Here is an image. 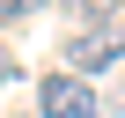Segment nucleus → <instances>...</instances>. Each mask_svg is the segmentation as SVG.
I'll use <instances>...</instances> for the list:
<instances>
[{"mask_svg":"<svg viewBox=\"0 0 125 118\" xmlns=\"http://www.w3.org/2000/svg\"><path fill=\"white\" fill-rule=\"evenodd\" d=\"M37 8H52V0H0V22H22V15H37Z\"/></svg>","mask_w":125,"mask_h":118,"instance_id":"20e7f679","label":"nucleus"},{"mask_svg":"<svg viewBox=\"0 0 125 118\" xmlns=\"http://www.w3.org/2000/svg\"><path fill=\"white\" fill-rule=\"evenodd\" d=\"M118 59H125V30L110 22V30H74L66 37V74H103V67H118Z\"/></svg>","mask_w":125,"mask_h":118,"instance_id":"f257e3e1","label":"nucleus"},{"mask_svg":"<svg viewBox=\"0 0 125 118\" xmlns=\"http://www.w3.org/2000/svg\"><path fill=\"white\" fill-rule=\"evenodd\" d=\"M37 111H44V118H103L96 89H88L81 74H59V67H52V81L37 89Z\"/></svg>","mask_w":125,"mask_h":118,"instance_id":"f03ea898","label":"nucleus"},{"mask_svg":"<svg viewBox=\"0 0 125 118\" xmlns=\"http://www.w3.org/2000/svg\"><path fill=\"white\" fill-rule=\"evenodd\" d=\"M59 15L81 22V30H110L118 22V0H59Z\"/></svg>","mask_w":125,"mask_h":118,"instance_id":"7ed1b4c3","label":"nucleus"},{"mask_svg":"<svg viewBox=\"0 0 125 118\" xmlns=\"http://www.w3.org/2000/svg\"><path fill=\"white\" fill-rule=\"evenodd\" d=\"M15 81H22V59H15L8 44H0V89H15Z\"/></svg>","mask_w":125,"mask_h":118,"instance_id":"39448f33","label":"nucleus"}]
</instances>
